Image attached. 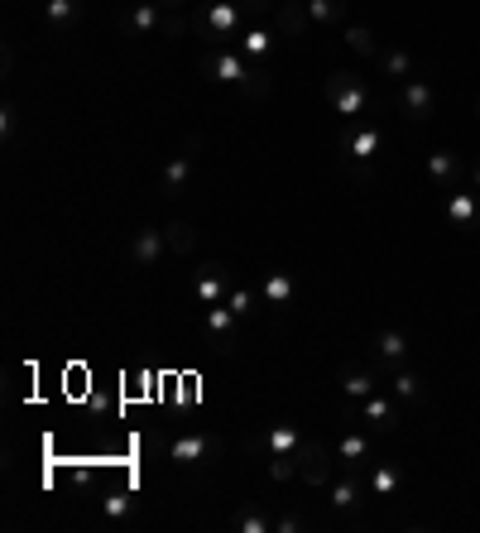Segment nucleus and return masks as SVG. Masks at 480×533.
Masks as SVG:
<instances>
[{"label": "nucleus", "instance_id": "nucleus-1", "mask_svg": "<svg viewBox=\"0 0 480 533\" xmlns=\"http://www.w3.org/2000/svg\"><path fill=\"white\" fill-rule=\"evenodd\" d=\"M322 97L332 101V111L341 121H375L384 106L375 97V82H365L356 73H327L322 77Z\"/></svg>", "mask_w": 480, "mask_h": 533}, {"label": "nucleus", "instance_id": "nucleus-2", "mask_svg": "<svg viewBox=\"0 0 480 533\" xmlns=\"http://www.w3.org/2000/svg\"><path fill=\"white\" fill-rule=\"evenodd\" d=\"M384 135L375 121H346L336 130V154L346 159V164H370L375 154H380Z\"/></svg>", "mask_w": 480, "mask_h": 533}, {"label": "nucleus", "instance_id": "nucleus-3", "mask_svg": "<svg viewBox=\"0 0 480 533\" xmlns=\"http://www.w3.org/2000/svg\"><path fill=\"white\" fill-rule=\"evenodd\" d=\"M250 457H298L303 447H308V437L298 433L293 423H274V428H264V433H250L240 442Z\"/></svg>", "mask_w": 480, "mask_h": 533}, {"label": "nucleus", "instance_id": "nucleus-4", "mask_svg": "<svg viewBox=\"0 0 480 533\" xmlns=\"http://www.w3.org/2000/svg\"><path fill=\"white\" fill-rule=\"evenodd\" d=\"M202 73L212 77V82H226V87H245V77H250V58L231 44H221V49H202Z\"/></svg>", "mask_w": 480, "mask_h": 533}, {"label": "nucleus", "instance_id": "nucleus-5", "mask_svg": "<svg viewBox=\"0 0 480 533\" xmlns=\"http://www.w3.org/2000/svg\"><path fill=\"white\" fill-rule=\"evenodd\" d=\"M351 428L341 433V442H336V452H332V461L341 466V471H365L370 461H375V437L360 428V418H346Z\"/></svg>", "mask_w": 480, "mask_h": 533}, {"label": "nucleus", "instance_id": "nucleus-6", "mask_svg": "<svg viewBox=\"0 0 480 533\" xmlns=\"http://www.w3.org/2000/svg\"><path fill=\"white\" fill-rule=\"evenodd\" d=\"M231 269L221 265V260H207V265H197L192 274V303L197 308H212V303H226V293H231Z\"/></svg>", "mask_w": 480, "mask_h": 533}, {"label": "nucleus", "instance_id": "nucleus-7", "mask_svg": "<svg viewBox=\"0 0 480 533\" xmlns=\"http://www.w3.org/2000/svg\"><path fill=\"white\" fill-rule=\"evenodd\" d=\"M408 337L399 332V327H384V332H375V341H370V365L380 370V375H399L408 365Z\"/></svg>", "mask_w": 480, "mask_h": 533}, {"label": "nucleus", "instance_id": "nucleus-8", "mask_svg": "<svg viewBox=\"0 0 480 533\" xmlns=\"http://www.w3.org/2000/svg\"><path fill=\"white\" fill-rule=\"evenodd\" d=\"M399 92V116L404 121H432V111H437V87H432V77H408L404 87H394Z\"/></svg>", "mask_w": 480, "mask_h": 533}, {"label": "nucleus", "instance_id": "nucleus-9", "mask_svg": "<svg viewBox=\"0 0 480 533\" xmlns=\"http://www.w3.org/2000/svg\"><path fill=\"white\" fill-rule=\"evenodd\" d=\"M341 418H360V423H370L375 433H394V428H399V404H394L384 389H375L370 399H360L356 409H346Z\"/></svg>", "mask_w": 480, "mask_h": 533}, {"label": "nucleus", "instance_id": "nucleus-10", "mask_svg": "<svg viewBox=\"0 0 480 533\" xmlns=\"http://www.w3.org/2000/svg\"><path fill=\"white\" fill-rule=\"evenodd\" d=\"M216 433H183V437H173L168 442V461L173 466H207V461L216 457Z\"/></svg>", "mask_w": 480, "mask_h": 533}, {"label": "nucleus", "instance_id": "nucleus-11", "mask_svg": "<svg viewBox=\"0 0 480 533\" xmlns=\"http://www.w3.org/2000/svg\"><path fill=\"white\" fill-rule=\"evenodd\" d=\"M336 385H341V399H346V409H356L360 399H370L380 385V370L375 365H351V370H341L336 375Z\"/></svg>", "mask_w": 480, "mask_h": 533}, {"label": "nucleus", "instance_id": "nucleus-12", "mask_svg": "<svg viewBox=\"0 0 480 533\" xmlns=\"http://www.w3.org/2000/svg\"><path fill=\"white\" fill-rule=\"evenodd\" d=\"M461 173H466V159L452 154V149H432L428 154V178L437 183V193H456L461 188Z\"/></svg>", "mask_w": 480, "mask_h": 533}, {"label": "nucleus", "instance_id": "nucleus-13", "mask_svg": "<svg viewBox=\"0 0 480 533\" xmlns=\"http://www.w3.org/2000/svg\"><path fill=\"white\" fill-rule=\"evenodd\" d=\"M164 255H168L164 226H144V231H135V236H130V265L154 269L159 260H164Z\"/></svg>", "mask_w": 480, "mask_h": 533}, {"label": "nucleus", "instance_id": "nucleus-14", "mask_svg": "<svg viewBox=\"0 0 480 533\" xmlns=\"http://www.w3.org/2000/svg\"><path fill=\"white\" fill-rule=\"evenodd\" d=\"M240 322L245 317H236L226 303H212V308H202V327H207V337L226 351V346H236V337H240Z\"/></svg>", "mask_w": 480, "mask_h": 533}, {"label": "nucleus", "instance_id": "nucleus-15", "mask_svg": "<svg viewBox=\"0 0 480 533\" xmlns=\"http://www.w3.org/2000/svg\"><path fill=\"white\" fill-rule=\"evenodd\" d=\"M279 39H284L279 29L250 25V29H245V34L236 39V44H231V49H240L245 58H250V63H274V49H279Z\"/></svg>", "mask_w": 480, "mask_h": 533}, {"label": "nucleus", "instance_id": "nucleus-16", "mask_svg": "<svg viewBox=\"0 0 480 533\" xmlns=\"http://www.w3.org/2000/svg\"><path fill=\"white\" fill-rule=\"evenodd\" d=\"M404 481H408V471L394 466V461H370V466H365V490H370V500H389Z\"/></svg>", "mask_w": 480, "mask_h": 533}, {"label": "nucleus", "instance_id": "nucleus-17", "mask_svg": "<svg viewBox=\"0 0 480 533\" xmlns=\"http://www.w3.org/2000/svg\"><path fill=\"white\" fill-rule=\"evenodd\" d=\"M442 212L452 226H476L480 221V188H456L442 197Z\"/></svg>", "mask_w": 480, "mask_h": 533}, {"label": "nucleus", "instance_id": "nucleus-18", "mask_svg": "<svg viewBox=\"0 0 480 533\" xmlns=\"http://www.w3.org/2000/svg\"><path fill=\"white\" fill-rule=\"evenodd\" d=\"M197 145H202V140L192 135L188 149H183V154H173V159L164 164V178H159V193H164V197H173V193H178V188H183V183L192 178V159H197Z\"/></svg>", "mask_w": 480, "mask_h": 533}, {"label": "nucleus", "instance_id": "nucleus-19", "mask_svg": "<svg viewBox=\"0 0 480 533\" xmlns=\"http://www.w3.org/2000/svg\"><path fill=\"white\" fill-rule=\"evenodd\" d=\"M365 471H346L341 481H332V509H341V514H356L360 505H365Z\"/></svg>", "mask_w": 480, "mask_h": 533}, {"label": "nucleus", "instance_id": "nucleus-20", "mask_svg": "<svg viewBox=\"0 0 480 533\" xmlns=\"http://www.w3.org/2000/svg\"><path fill=\"white\" fill-rule=\"evenodd\" d=\"M293 293H298V279H293L288 269L264 274V284H260V303H264V308H288V303H293Z\"/></svg>", "mask_w": 480, "mask_h": 533}, {"label": "nucleus", "instance_id": "nucleus-21", "mask_svg": "<svg viewBox=\"0 0 480 533\" xmlns=\"http://www.w3.org/2000/svg\"><path fill=\"white\" fill-rule=\"evenodd\" d=\"M380 77H384V87H404L408 77H418L413 73V58H408L404 49H394V44H384V53H380Z\"/></svg>", "mask_w": 480, "mask_h": 533}, {"label": "nucleus", "instance_id": "nucleus-22", "mask_svg": "<svg viewBox=\"0 0 480 533\" xmlns=\"http://www.w3.org/2000/svg\"><path fill=\"white\" fill-rule=\"evenodd\" d=\"M82 15H87V5H82V0H44V25L53 29V34L72 29Z\"/></svg>", "mask_w": 480, "mask_h": 533}, {"label": "nucleus", "instance_id": "nucleus-23", "mask_svg": "<svg viewBox=\"0 0 480 533\" xmlns=\"http://www.w3.org/2000/svg\"><path fill=\"white\" fill-rule=\"evenodd\" d=\"M274 29L284 34V39H303V34H312V20L303 5H288V0H279V10H274Z\"/></svg>", "mask_w": 480, "mask_h": 533}, {"label": "nucleus", "instance_id": "nucleus-24", "mask_svg": "<svg viewBox=\"0 0 480 533\" xmlns=\"http://www.w3.org/2000/svg\"><path fill=\"white\" fill-rule=\"evenodd\" d=\"M130 509H135V495H130V485H106L101 490V514L120 524V519H130Z\"/></svg>", "mask_w": 480, "mask_h": 533}, {"label": "nucleus", "instance_id": "nucleus-25", "mask_svg": "<svg viewBox=\"0 0 480 533\" xmlns=\"http://www.w3.org/2000/svg\"><path fill=\"white\" fill-rule=\"evenodd\" d=\"M303 10H308L312 29H336V25H346V0H308Z\"/></svg>", "mask_w": 480, "mask_h": 533}, {"label": "nucleus", "instance_id": "nucleus-26", "mask_svg": "<svg viewBox=\"0 0 480 533\" xmlns=\"http://www.w3.org/2000/svg\"><path fill=\"white\" fill-rule=\"evenodd\" d=\"M164 241H168V255H192L197 250V231H192V221L173 217L164 221Z\"/></svg>", "mask_w": 480, "mask_h": 533}, {"label": "nucleus", "instance_id": "nucleus-27", "mask_svg": "<svg viewBox=\"0 0 480 533\" xmlns=\"http://www.w3.org/2000/svg\"><path fill=\"white\" fill-rule=\"evenodd\" d=\"M341 34H346V44H351V53H360L365 63H380V53H384V44L370 34L365 25H341Z\"/></svg>", "mask_w": 480, "mask_h": 533}, {"label": "nucleus", "instance_id": "nucleus-28", "mask_svg": "<svg viewBox=\"0 0 480 533\" xmlns=\"http://www.w3.org/2000/svg\"><path fill=\"white\" fill-rule=\"evenodd\" d=\"M389 389H394V399H399V404H418V399L428 394V389H423V380H418L408 365L399 370V375H394V380H389Z\"/></svg>", "mask_w": 480, "mask_h": 533}, {"label": "nucleus", "instance_id": "nucleus-29", "mask_svg": "<svg viewBox=\"0 0 480 533\" xmlns=\"http://www.w3.org/2000/svg\"><path fill=\"white\" fill-rule=\"evenodd\" d=\"M226 308H231L236 317H255V313H260V289L231 284V293H226Z\"/></svg>", "mask_w": 480, "mask_h": 533}, {"label": "nucleus", "instance_id": "nucleus-30", "mask_svg": "<svg viewBox=\"0 0 480 533\" xmlns=\"http://www.w3.org/2000/svg\"><path fill=\"white\" fill-rule=\"evenodd\" d=\"M236 529L240 533H264V529H274V519H264L260 509H245V514L236 519Z\"/></svg>", "mask_w": 480, "mask_h": 533}, {"label": "nucleus", "instance_id": "nucleus-31", "mask_svg": "<svg viewBox=\"0 0 480 533\" xmlns=\"http://www.w3.org/2000/svg\"><path fill=\"white\" fill-rule=\"evenodd\" d=\"M274 529H279V533H293V529H303V514H279V519H274Z\"/></svg>", "mask_w": 480, "mask_h": 533}, {"label": "nucleus", "instance_id": "nucleus-32", "mask_svg": "<svg viewBox=\"0 0 480 533\" xmlns=\"http://www.w3.org/2000/svg\"><path fill=\"white\" fill-rule=\"evenodd\" d=\"M159 5H164V10H173V15H183V10H188L192 0H159Z\"/></svg>", "mask_w": 480, "mask_h": 533}, {"label": "nucleus", "instance_id": "nucleus-33", "mask_svg": "<svg viewBox=\"0 0 480 533\" xmlns=\"http://www.w3.org/2000/svg\"><path fill=\"white\" fill-rule=\"evenodd\" d=\"M471 173H476V188H480V164H476V169H471Z\"/></svg>", "mask_w": 480, "mask_h": 533}, {"label": "nucleus", "instance_id": "nucleus-34", "mask_svg": "<svg viewBox=\"0 0 480 533\" xmlns=\"http://www.w3.org/2000/svg\"><path fill=\"white\" fill-rule=\"evenodd\" d=\"M288 5H308V0H288Z\"/></svg>", "mask_w": 480, "mask_h": 533}, {"label": "nucleus", "instance_id": "nucleus-35", "mask_svg": "<svg viewBox=\"0 0 480 533\" xmlns=\"http://www.w3.org/2000/svg\"><path fill=\"white\" fill-rule=\"evenodd\" d=\"M476 116H480V97H476Z\"/></svg>", "mask_w": 480, "mask_h": 533}]
</instances>
